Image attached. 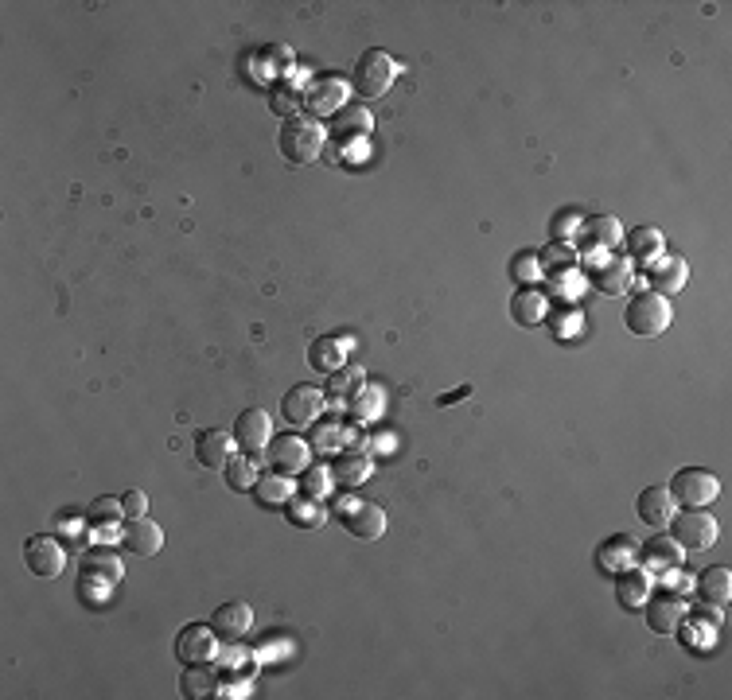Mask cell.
Segmentation results:
<instances>
[{
  "instance_id": "cell-1",
  "label": "cell",
  "mask_w": 732,
  "mask_h": 700,
  "mask_svg": "<svg viewBox=\"0 0 732 700\" xmlns=\"http://www.w3.org/2000/svg\"><path fill=\"white\" fill-rule=\"evenodd\" d=\"M324 125L316 121V117H304V113H296L289 117L285 125H281V156L293 164V168H308V164H316L320 160V152H324Z\"/></svg>"
},
{
  "instance_id": "cell-2",
  "label": "cell",
  "mask_w": 732,
  "mask_h": 700,
  "mask_svg": "<svg viewBox=\"0 0 732 700\" xmlns=\"http://www.w3.org/2000/svg\"><path fill=\"white\" fill-rule=\"evenodd\" d=\"M670 300L659 296V292H639L631 304H627V312H623V323H627V331L631 335H639V339H655L662 335L666 327H670Z\"/></svg>"
},
{
  "instance_id": "cell-3",
  "label": "cell",
  "mask_w": 732,
  "mask_h": 700,
  "mask_svg": "<svg viewBox=\"0 0 732 700\" xmlns=\"http://www.w3.org/2000/svg\"><path fill=\"white\" fill-rule=\"evenodd\" d=\"M335 518L343 522V529L351 537H359V541H378L386 533V510L378 502L355 498V494H347V498L335 502Z\"/></svg>"
},
{
  "instance_id": "cell-4",
  "label": "cell",
  "mask_w": 732,
  "mask_h": 700,
  "mask_svg": "<svg viewBox=\"0 0 732 700\" xmlns=\"http://www.w3.org/2000/svg\"><path fill=\"white\" fill-rule=\"evenodd\" d=\"M394 78H398V63L386 55V51H378V47H370L359 55V63L351 70V86L363 94V98H382L390 86H394Z\"/></svg>"
},
{
  "instance_id": "cell-5",
  "label": "cell",
  "mask_w": 732,
  "mask_h": 700,
  "mask_svg": "<svg viewBox=\"0 0 732 700\" xmlns=\"http://www.w3.org/2000/svg\"><path fill=\"white\" fill-rule=\"evenodd\" d=\"M670 494H674V502H682V506H690V510H705L717 494H721V479L713 475V471H705V467H682L674 479H670Z\"/></svg>"
},
{
  "instance_id": "cell-6",
  "label": "cell",
  "mask_w": 732,
  "mask_h": 700,
  "mask_svg": "<svg viewBox=\"0 0 732 700\" xmlns=\"http://www.w3.org/2000/svg\"><path fill=\"white\" fill-rule=\"evenodd\" d=\"M265 467L273 471V475H304V467H308V440L304 436H296V432H285V436H273L269 444H265Z\"/></svg>"
},
{
  "instance_id": "cell-7",
  "label": "cell",
  "mask_w": 732,
  "mask_h": 700,
  "mask_svg": "<svg viewBox=\"0 0 732 700\" xmlns=\"http://www.w3.org/2000/svg\"><path fill=\"white\" fill-rule=\"evenodd\" d=\"M588 284L604 296H623L631 288V261L627 257H612V253H596L585 265Z\"/></svg>"
},
{
  "instance_id": "cell-8",
  "label": "cell",
  "mask_w": 732,
  "mask_h": 700,
  "mask_svg": "<svg viewBox=\"0 0 732 700\" xmlns=\"http://www.w3.org/2000/svg\"><path fill=\"white\" fill-rule=\"evenodd\" d=\"M670 525H674V541L682 545V549H690V553H697V549H709L713 541H717V518L709 514V510H686V514H674L670 518Z\"/></svg>"
},
{
  "instance_id": "cell-9",
  "label": "cell",
  "mask_w": 732,
  "mask_h": 700,
  "mask_svg": "<svg viewBox=\"0 0 732 700\" xmlns=\"http://www.w3.org/2000/svg\"><path fill=\"white\" fill-rule=\"evenodd\" d=\"M219 654V634L211 623H191V627L180 630L176 638V658L183 665H211Z\"/></svg>"
},
{
  "instance_id": "cell-10",
  "label": "cell",
  "mask_w": 732,
  "mask_h": 700,
  "mask_svg": "<svg viewBox=\"0 0 732 700\" xmlns=\"http://www.w3.org/2000/svg\"><path fill=\"white\" fill-rule=\"evenodd\" d=\"M24 564H28L36 576H43V580H55V576L67 568V553H63L59 537L36 533V537H28V545H24Z\"/></svg>"
},
{
  "instance_id": "cell-11",
  "label": "cell",
  "mask_w": 732,
  "mask_h": 700,
  "mask_svg": "<svg viewBox=\"0 0 732 700\" xmlns=\"http://www.w3.org/2000/svg\"><path fill=\"white\" fill-rule=\"evenodd\" d=\"M320 413H324V393L316 385H293L285 393V401H281V417L289 420V424H296V428L316 424Z\"/></svg>"
},
{
  "instance_id": "cell-12",
  "label": "cell",
  "mask_w": 732,
  "mask_h": 700,
  "mask_svg": "<svg viewBox=\"0 0 732 700\" xmlns=\"http://www.w3.org/2000/svg\"><path fill=\"white\" fill-rule=\"evenodd\" d=\"M647 280H651V288L659 296H678L686 288V280H690V265H686L682 253H662L659 261L647 265Z\"/></svg>"
},
{
  "instance_id": "cell-13",
  "label": "cell",
  "mask_w": 732,
  "mask_h": 700,
  "mask_svg": "<svg viewBox=\"0 0 732 700\" xmlns=\"http://www.w3.org/2000/svg\"><path fill=\"white\" fill-rule=\"evenodd\" d=\"M211 627H215V634H219V642H238V638H246L250 627H254V611H250V603L230 599V603L215 607Z\"/></svg>"
},
{
  "instance_id": "cell-14",
  "label": "cell",
  "mask_w": 732,
  "mask_h": 700,
  "mask_svg": "<svg viewBox=\"0 0 732 700\" xmlns=\"http://www.w3.org/2000/svg\"><path fill=\"white\" fill-rule=\"evenodd\" d=\"M121 576H125V564H121V557L113 549H106V545L86 549V557H82V580L113 588V584H121Z\"/></svg>"
},
{
  "instance_id": "cell-15",
  "label": "cell",
  "mask_w": 732,
  "mask_h": 700,
  "mask_svg": "<svg viewBox=\"0 0 732 700\" xmlns=\"http://www.w3.org/2000/svg\"><path fill=\"white\" fill-rule=\"evenodd\" d=\"M577 234H581V242H585V253H612L623 238L620 218H612V214H592V218L581 222Z\"/></svg>"
},
{
  "instance_id": "cell-16",
  "label": "cell",
  "mask_w": 732,
  "mask_h": 700,
  "mask_svg": "<svg viewBox=\"0 0 732 700\" xmlns=\"http://www.w3.org/2000/svg\"><path fill=\"white\" fill-rule=\"evenodd\" d=\"M121 545L133 553V557H156L160 545H164V529L152 522V518H129V525L121 529Z\"/></svg>"
},
{
  "instance_id": "cell-17",
  "label": "cell",
  "mask_w": 732,
  "mask_h": 700,
  "mask_svg": "<svg viewBox=\"0 0 732 700\" xmlns=\"http://www.w3.org/2000/svg\"><path fill=\"white\" fill-rule=\"evenodd\" d=\"M234 440L242 444V452L246 455H257L265 452V444L273 440V424H269V413L265 409H246L238 424H234Z\"/></svg>"
},
{
  "instance_id": "cell-18",
  "label": "cell",
  "mask_w": 732,
  "mask_h": 700,
  "mask_svg": "<svg viewBox=\"0 0 732 700\" xmlns=\"http://www.w3.org/2000/svg\"><path fill=\"white\" fill-rule=\"evenodd\" d=\"M370 129H374V121H370L366 105H343V109L335 113V129H331V137H335V144H339V152H347L355 140L370 137Z\"/></svg>"
},
{
  "instance_id": "cell-19",
  "label": "cell",
  "mask_w": 732,
  "mask_h": 700,
  "mask_svg": "<svg viewBox=\"0 0 732 700\" xmlns=\"http://www.w3.org/2000/svg\"><path fill=\"white\" fill-rule=\"evenodd\" d=\"M682 553L686 549L674 537H651L643 545V568L659 572V576H674V572H682Z\"/></svg>"
},
{
  "instance_id": "cell-20",
  "label": "cell",
  "mask_w": 732,
  "mask_h": 700,
  "mask_svg": "<svg viewBox=\"0 0 732 700\" xmlns=\"http://www.w3.org/2000/svg\"><path fill=\"white\" fill-rule=\"evenodd\" d=\"M230 452H234V436L230 432H222V428H203L199 436H195V459H199V467H226L230 463Z\"/></svg>"
},
{
  "instance_id": "cell-21",
  "label": "cell",
  "mask_w": 732,
  "mask_h": 700,
  "mask_svg": "<svg viewBox=\"0 0 732 700\" xmlns=\"http://www.w3.org/2000/svg\"><path fill=\"white\" fill-rule=\"evenodd\" d=\"M304 105H308L316 117H324V113H339V109L347 105V86H343L339 78H320V82H312V86H308Z\"/></svg>"
},
{
  "instance_id": "cell-22",
  "label": "cell",
  "mask_w": 732,
  "mask_h": 700,
  "mask_svg": "<svg viewBox=\"0 0 732 700\" xmlns=\"http://www.w3.org/2000/svg\"><path fill=\"white\" fill-rule=\"evenodd\" d=\"M639 518L651 525V529H666L670 518H674V494L666 487H647L639 494Z\"/></svg>"
},
{
  "instance_id": "cell-23",
  "label": "cell",
  "mask_w": 732,
  "mask_h": 700,
  "mask_svg": "<svg viewBox=\"0 0 732 700\" xmlns=\"http://www.w3.org/2000/svg\"><path fill=\"white\" fill-rule=\"evenodd\" d=\"M616 595H620L623 607L639 611L647 603V595H651V572L647 568H635V564L616 572Z\"/></svg>"
},
{
  "instance_id": "cell-24",
  "label": "cell",
  "mask_w": 732,
  "mask_h": 700,
  "mask_svg": "<svg viewBox=\"0 0 732 700\" xmlns=\"http://www.w3.org/2000/svg\"><path fill=\"white\" fill-rule=\"evenodd\" d=\"M694 588H697V599H701V603H709V607H725V603H729V595H732L729 568H721V564L705 568V572L694 580Z\"/></svg>"
},
{
  "instance_id": "cell-25",
  "label": "cell",
  "mask_w": 732,
  "mask_h": 700,
  "mask_svg": "<svg viewBox=\"0 0 732 700\" xmlns=\"http://www.w3.org/2000/svg\"><path fill=\"white\" fill-rule=\"evenodd\" d=\"M643 607H647V627L655 630V634H678L682 619H686V607H682V599H674V595L651 599V603H643Z\"/></svg>"
},
{
  "instance_id": "cell-26",
  "label": "cell",
  "mask_w": 732,
  "mask_h": 700,
  "mask_svg": "<svg viewBox=\"0 0 732 700\" xmlns=\"http://www.w3.org/2000/svg\"><path fill=\"white\" fill-rule=\"evenodd\" d=\"M635 557H639V549H635V541H631V537H623V533L608 537V541L596 549V564H600L604 572H612V576L623 572V568H631Z\"/></svg>"
},
{
  "instance_id": "cell-27",
  "label": "cell",
  "mask_w": 732,
  "mask_h": 700,
  "mask_svg": "<svg viewBox=\"0 0 732 700\" xmlns=\"http://www.w3.org/2000/svg\"><path fill=\"white\" fill-rule=\"evenodd\" d=\"M343 362H347V350L343 343L335 339V335H324V339H316L312 347H308V366L316 370V374H335V370H343Z\"/></svg>"
},
{
  "instance_id": "cell-28",
  "label": "cell",
  "mask_w": 732,
  "mask_h": 700,
  "mask_svg": "<svg viewBox=\"0 0 732 700\" xmlns=\"http://www.w3.org/2000/svg\"><path fill=\"white\" fill-rule=\"evenodd\" d=\"M180 693L187 700H207L219 693V673L211 665H187L180 677Z\"/></svg>"
},
{
  "instance_id": "cell-29",
  "label": "cell",
  "mask_w": 732,
  "mask_h": 700,
  "mask_svg": "<svg viewBox=\"0 0 732 700\" xmlns=\"http://www.w3.org/2000/svg\"><path fill=\"white\" fill-rule=\"evenodd\" d=\"M370 471H374V463H370V455L366 452H343L335 459V467H331V483L359 487V483L370 479Z\"/></svg>"
},
{
  "instance_id": "cell-30",
  "label": "cell",
  "mask_w": 732,
  "mask_h": 700,
  "mask_svg": "<svg viewBox=\"0 0 732 700\" xmlns=\"http://www.w3.org/2000/svg\"><path fill=\"white\" fill-rule=\"evenodd\" d=\"M254 498L257 506H265V510H285V502L293 498V487H289V479L285 475H257L254 483Z\"/></svg>"
},
{
  "instance_id": "cell-31",
  "label": "cell",
  "mask_w": 732,
  "mask_h": 700,
  "mask_svg": "<svg viewBox=\"0 0 732 700\" xmlns=\"http://www.w3.org/2000/svg\"><path fill=\"white\" fill-rule=\"evenodd\" d=\"M546 296L542 292H534V288H518L511 300V315L514 323H522V327H534V323H542L546 319Z\"/></svg>"
},
{
  "instance_id": "cell-32",
  "label": "cell",
  "mask_w": 732,
  "mask_h": 700,
  "mask_svg": "<svg viewBox=\"0 0 732 700\" xmlns=\"http://www.w3.org/2000/svg\"><path fill=\"white\" fill-rule=\"evenodd\" d=\"M627 253L647 269L651 261H659L662 257V234L655 226H639V230H631L627 234Z\"/></svg>"
},
{
  "instance_id": "cell-33",
  "label": "cell",
  "mask_w": 732,
  "mask_h": 700,
  "mask_svg": "<svg viewBox=\"0 0 732 700\" xmlns=\"http://www.w3.org/2000/svg\"><path fill=\"white\" fill-rule=\"evenodd\" d=\"M538 265L546 269L549 277H569L577 269V253L569 249V242H549L542 253H538Z\"/></svg>"
},
{
  "instance_id": "cell-34",
  "label": "cell",
  "mask_w": 732,
  "mask_h": 700,
  "mask_svg": "<svg viewBox=\"0 0 732 700\" xmlns=\"http://www.w3.org/2000/svg\"><path fill=\"white\" fill-rule=\"evenodd\" d=\"M285 518H289L296 529H316V525H324L328 514H324V506H320L316 498L304 494V498H289V502H285Z\"/></svg>"
},
{
  "instance_id": "cell-35",
  "label": "cell",
  "mask_w": 732,
  "mask_h": 700,
  "mask_svg": "<svg viewBox=\"0 0 732 700\" xmlns=\"http://www.w3.org/2000/svg\"><path fill=\"white\" fill-rule=\"evenodd\" d=\"M121 514H125L121 498L102 494V498H94V502L86 506V525H94V529H113V525L121 522Z\"/></svg>"
},
{
  "instance_id": "cell-36",
  "label": "cell",
  "mask_w": 732,
  "mask_h": 700,
  "mask_svg": "<svg viewBox=\"0 0 732 700\" xmlns=\"http://www.w3.org/2000/svg\"><path fill=\"white\" fill-rule=\"evenodd\" d=\"M269 105H273V113H285V121H289V117H296V109L304 105V90L293 86V82H273Z\"/></svg>"
},
{
  "instance_id": "cell-37",
  "label": "cell",
  "mask_w": 732,
  "mask_h": 700,
  "mask_svg": "<svg viewBox=\"0 0 732 700\" xmlns=\"http://www.w3.org/2000/svg\"><path fill=\"white\" fill-rule=\"evenodd\" d=\"M257 483V467H254V455H242V459H230L226 463V487L230 490H254Z\"/></svg>"
},
{
  "instance_id": "cell-38",
  "label": "cell",
  "mask_w": 732,
  "mask_h": 700,
  "mask_svg": "<svg viewBox=\"0 0 732 700\" xmlns=\"http://www.w3.org/2000/svg\"><path fill=\"white\" fill-rule=\"evenodd\" d=\"M542 273V265H538V253H514L511 261V277L522 284V280H534Z\"/></svg>"
},
{
  "instance_id": "cell-39",
  "label": "cell",
  "mask_w": 732,
  "mask_h": 700,
  "mask_svg": "<svg viewBox=\"0 0 732 700\" xmlns=\"http://www.w3.org/2000/svg\"><path fill=\"white\" fill-rule=\"evenodd\" d=\"M328 487H331V471H324V467H312V471H304V494L308 498H324L328 494Z\"/></svg>"
},
{
  "instance_id": "cell-40",
  "label": "cell",
  "mask_w": 732,
  "mask_h": 700,
  "mask_svg": "<svg viewBox=\"0 0 732 700\" xmlns=\"http://www.w3.org/2000/svg\"><path fill=\"white\" fill-rule=\"evenodd\" d=\"M581 222H585V218H581V214H577V210H561V214H557V218H553V238H557V242H565V238H573V234H577V230H581Z\"/></svg>"
},
{
  "instance_id": "cell-41",
  "label": "cell",
  "mask_w": 732,
  "mask_h": 700,
  "mask_svg": "<svg viewBox=\"0 0 732 700\" xmlns=\"http://www.w3.org/2000/svg\"><path fill=\"white\" fill-rule=\"evenodd\" d=\"M359 389V370H335L331 374V397H347V393H355Z\"/></svg>"
},
{
  "instance_id": "cell-42",
  "label": "cell",
  "mask_w": 732,
  "mask_h": 700,
  "mask_svg": "<svg viewBox=\"0 0 732 700\" xmlns=\"http://www.w3.org/2000/svg\"><path fill=\"white\" fill-rule=\"evenodd\" d=\"M121 506H125L129 518H145L148 514V498L141 490H125V494H121Z\"/></svg>"
},
{
  "instance_id": "cell-43",
  "label": "cell",
  "mask_w": 732,
  "mask_h": 700,
  "mask_svg": "<svg viewBox=\"0 0 732 700\" xmlns=\"http://www.w3.org/2000/svg\"><path fill=\"white\" fill-rule=\"evenodd\" d=\"M339 440V428H320V448H335Z\"/></svg>"
},
{
  "instance_id": "cell-44",
  "label": "cell",
  "mask_w": 732,
  "mask_h": 700,
  "mask_svg": "<svg viewBox=\"0 0 732 700\" xmlns=\"http://www.w3.org/2000/svg\"><path fill=\"white\" fill-rule=\"evenodd\" d=\"M78 522V514H74V510H67V514H59V525H74Z\"/></svg>"
}]
</instances>
